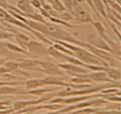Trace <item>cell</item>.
I'll return each instance as SVG.
<instances>
[{
    "label": "cell",
    "mask_w": 121,
    "mask_h": 114,
    "mask_svg": "<svg viewBox=\"0 0 121 114\" xmlns=\"http://www.w3.org/2000/svg\"><path fill=\"white\" fill-rule=\"evenodd\" d=\"M40 72H43L48 76H64L66 72L58 66V64L48 62V61H39Z\"/></svg>",
    "instance_id": "cell-1"
},
{
    "label": "cell",
    "mask_w": 121,
    "mask_h": 114,
    "mask_svg": "<svg viewBox=\"0 0 121 114\" xmlns=\"http://www.w3.org/2000/svg\"><path fill=\"white\" fill-rule=\"evenodd\" d=\"M54 97V95H45V96L39 98V99H35V100H18L15 101L12 104V109L14 111H18V110H21L25 107H28V106H33V105H39L41 103H44L45 101H50L52 98Z\"/></svg>",
    "instance_id": "cell-2"
},
{
    "label": "cell",
    "mask_w": 121,
    "mask_h": 114,
    "mask_svg": "<svg viewBox=\"0 0 121 114\" xmlns=\"http://www.w3.org/2000/svg\"><path fill=\"white\" fill-rule=\"evenodd\" d=\"M74 77H83L88 78L92 82H101V83H111V84H116V81H113L110 78L107 77L105 71H99V72H93V73H87V74H76Z\"/></svg>",
    "instance_id": "cell-3"
},
{
    "label": "cell",
    "mask_w": 121,
    "mask_h": 114,
    "mask_svg": "<svg viewBox=\"0 0 121 114\" xmlns=\"http://www.w3.org/2000/svg\"><path fill=\"white\" fill-rule=\"evenodd\" d=\"M26 48L30 53V56L35 55L39 57H43L48 55V48L44 47L43 44L39 43L36 40H31L30 39L27 44H26Z\"/></svg>",
    "instance_id": "cell-4"
},
{
    "label": "cell",
    "mask_w": 121,
    "mask_h": 114,
    "mask_svg": "<svg viewBox=\"0 0 121 114\" xmlns=\"http://www.w3.org/2000/svg\"><path fill=\"white\" fill-rule=\"evenodd\" d=\"M41 80L43 85H48V86H58V87H69V82H66L67 79L64 76H48Z\"/></svg>",
    "instance_id": "cell-5"
},
{
    "label": "cell",
    "mask_w": 121,
    "mask_h": 114,
    "mask_svg": "<svg viewBox=\"0 0 121 114\" xmlns=\"http://www.w3.org/2000/svg\"><path fill=\"white\" fill-rule=\"evenodd\" d=\"M58 66L62 70H64L71 76H74L76 74H87L89 73V71L83 68L81 66H76V65H72V64H58Z\"/></svg>",
    "instance_id": "cell-6"
},
{
    "label": "cell",
    "mask_w": 121,
    "mask_h": 114,
    "mask_svg": "<svg viewBox=\"0 0 121 114\" xmlns=\"http://www.w3.org/2000/svg\"><path fill=\"white\" fill-rule=\"evenodd\" d=\"M75 11H74V14L76 18H77L78 22H80V23H92L93 22V18L92 16L87 12L86 10H84L83 8H81L80 6H74Z\"/></svg>",
    "instance_id": "cell-7"
},
{
    "label": "cell",
    "mask_w": 121,
    "mask_h": 114,
    "mask_svg": "<svg viewBox=\"0 0 121 114\" xmlns=\"http://www.w3.org/2000/svg\"><path fill=\"white\" fill-rule=\"evenodd\" d=\"M19 68L24 70L30 71H40L39 69V60L35 59H28V60H22L19 63Z\"/></svg>",
    "instance_id": "cell-8"
},
{
    "label": "cell",
    "mask_w": 121,
    "mask_h": 114,
    "mask_svg": "<svg viewBox=\"0 0 121 114\" xmlns=\"http://www.w3.org/2000/svg\"><path fill=\"white\" fill-rule=\"evenodd\" d=\"M90 44H92L93 47L99 48V50H103V51L108 52V53H113L112 48L109 47V44L106 43L104 39H102L100 36H99V37H94V39L91 40Z\"/></svg>",
    "instance_id": "cell-9"
},
{
    "label": "cell",
    "mask_w": 121,
    "mask_h": 114,
    "mask_svg": "<svg viewBox=\"0 0 121 114\" xmlns=\"http://www.w3.org/2000/svg\"><path fill=\"white\" fill-rule=\"evenodd\" d=\"M58 90V86H52V87H39V88H36V89H32V90H28L27 91V94L30 95H35V96H41L45 93H48V92H55V91Z\"/></svg>",
    "instance_id": "cell-10"
},
{
    "label": "cell",
    "mask_w": 121,
    "mask_h": 114,
    "mask_svg": "<svg viewBox=\"0 0 121 114\" xmlns=\"http://www.w3.org/2000/svg\"><path fill=\"white\" fill-rule=\"evenodd\" d=\"M17 7L20 9V11L22 13H25V14L35 13L33 7L31 6V4H30L29 0H18Z\"/></svg>",
    "instance_id": "cell-11"
},
{
    "label": "cell",
    "mask_w": 121,
    "mask_h": 114,
    "mask_svg": "<svg viewBox=\"0 0 121 114\" xmlns=\"http://www.w3.org/2000/svg\"><path fill=\"white\" fill-rule=\"evenodd\" d=\"M105 73L107 75L108 78H110L113 81H116V82H120V79H121V73H120V70L118 69L117 70L116 68H110V67H107L105 70Z\"/></svg>",
    "instance_id": "cell-12"
},
{
    "label": "cell",
    "mask_w": 121,
    "mask_h": 114,
    "mask_svg": "<svg viewBox=\"0 0 121 114\" xmlns=\"http://www.w3.org/2000/svg\"><path fill=\"white\" fill-rule=\"evenodd\" d=\"M2 45L5 48H7L8 51H11V52H14V53H18V54H22V55H30L29 53L27 51H25L24 48H22L21 47H19V45H16L14 44H11V43H6V41H4V43H2Z\"/></svg>",
    "instance_id": "cell-13"
},
{
    "label": "cell",
    "mask_w": 121,
    "mask_h": 114,
    "mask_svg": "<svg viewBox=\"0 0 121 114\" xmlns=\"http://www.w3.org/2000/svg\"><path fill=\"white\" fill-rule=\"evenodd\" d=\"M24 85H25V88L28 89V90H32V89L39 88V87H43L40 79H29L27 81L24 82Z\"/></svg>",
    "instance_id": "cell-14"
},
{
    "label": "cell",
    "mask_w": 121,
    "mask_h": 114,
    "mask_svg": "<svg viewBox=\"0 0 121 114\" xmlns=\"http://www.w3.org/2000/svg\"><path fill=\"white\" fill-rule=\"evenodd\" d=\"M100 98L107 100V101H112V102H118L120 103L121 98H120V91H118L117 93H108V94H100Z\"/></svg>",
    "instance_id": "cell-15"
},
{
    "label": "cell",
    "mask_w": 121,
    "mask_h": 114,
    "mask_svg": "<svg viewBox=\"0 0 121 114\" xmlns=\"http://www.w3.org/2000/svg\"><path fill=\"white\" fill-rule=\"evenodd\" d=\"M48 55L52 56V58H55V59L64 60V61H65V59H66V56H67L66 54H64V53L60 52V51L56 50V48H55L54 47H52V44L51 45L50 48H48Z\"/></svg>",
    "instance_id": "cell-16"
},
{
    "label": "cell",
    "mask_w": 121,
    "mask_h": 114,
    "mask_svg": "<svg viewBox=\"0 0 121 114\" xmlns=\"http://www.w3.org/2000/svg\"><path fill=\"white\" fill-rule=\"evenodd\" d=\"M15 39L17 40V43L20 44V47L22 48H26V44L28 43V41L30 40V39L27 36V35H23V33H20V32H18L16 31L15 32Z\"/></svg>",
    "instance_id": "cell-17"
},
{
    "label": "cell",
    "mask_w": 121,
    "mask_h": 114,
    "mask_svg": "<svg viewBox=\"0 0 121 114\" xmlns=\"http://www.w3.org/2000/svg\"><path fill=\"white\" fill-rule=\"evenodd\" d=\"M94 6H95L96 10L98 11L99 14H102V16H104L105 18H107V15H106V8L104 4L102 3L101 0H92Z\"/></svg>",
    "instance_id": "cell-18"
},
{
    "label": "cell",
    "mask_w": 121,
    "mask_h": 114,
    "mask_svg": "<svg viewBox=\"0 0 121 114\" xmlns=\"http://www.w3.org/2000/svg\"><path fill=\"white\" fill-rule=\"evenodd\" d=\"M3 66H4L9 72H15L19 69V65H18V63L13 62V61H5L4 64H3Z\"/></svg>",
    "instance_id": "cell-19"
},
{
    "label": "cell",
    "mask_w": 121,
    "mask_h": 114,
    "mask_svg": "<svg viewBox=\"0 0 121 114\" xmlns=\"http://www.w3.org/2000/svg\"><path fill=\"white\" fill-rule=\"evenodd\" d=\"M96 108H91V107H85V108H81L75 111L70 112V114H92L96 111Z\"/></svg>",
    "instance_id": "cell-20"
},
{
    "label": "cell",
    "mask_w": 121,
    "mask_h": 114,
    "mask_svg": "<svg viewBox=\"0 0 121 114\" xmlns=\"http://www.w3.org/2000/svg\"><path fill=\"white\" fill-rule=\"evenodd\" d=\"M52 47H54L55 48H56L58 51L64 53V54H66V55H69V56H72V57L74 56V53H73V52L70 51V50H68V48H66L65 47H64V45L60 44H58V43H55L54 44H52Z\"/></svg>",
    "instance_id": "cell-21"
},
{
    "label": "cell",
    "mask_w": 121,
    "mask_h": 114,
    "mask_svg": "<svg viewBox=\"0 0 121 114\" xmlns=\"http://www.w3.org/2000/svg\"><path fill=\"white\" fill-rule=\"evenodd\" d=\"M14 37L11 32L5 31V30H0V39L1 40H10Z\"/></svg>",
    "instance_id": "cell-22"
},
{
    "label": "cell",
    "mask_w": 121,
    "mask_h": 114,
    "mask_svg": "<svg viewBox=\"0 0 121 114\" xmlns=\"http://www.w3.org/2000/svg\"><path fill=\"white\" fill-rule=\"evenodd\" d=\"M107 2H108L109 8H111V9L115 10V11H117V12L120 13V11H121V6H120L119 3L115 2L114 0H107Z\"/></svg>",
    "instance_id": "cell-23"
},
{
    "label": "cell",
    "mask_w": 121,
    "mask_h": 114,
    "mask_svg": "<svg viewBox=\"0 0 121 114\" xmlns=\"http://www.w3.org/2000/svg\"><path fill=\"white\" fill-rule=\"evenodd\" d=\"M58 17L60 18V20H64V21H67V20H72L74 19V17L72 16V14L66 12V11H64V12H60V15L58 14Z\"/></svg>",
    "instance_id": "cell-24"
},
{
    "label": "cell",
    "mask_w": 121,
    "mask_h": 114,
    "mask_svg": "<svg viewBox=\"0 0 121 114\" xmlns=\"http://www.w3.org/2000/svg\"><path fill=\"white\" fill-rule=\"evenodd\" d=\"M10 105L12 106V101L5 100V101H0V110H7L10 108ZM12 108V107H11Z\"/></svg>",
    "instance_id": "cell-25"
},
{
    "label": "cell",
    "mask_w": 121,
    "mask_h": 114,
    "mask_svg": "<svg viewBox=\"0 0 121 114\" xmlns=\"http://www.w3.org/2000/svg\"><path fill=\"white\" fill-rule=\"evenodd\" d=\"M63 5L65 6V8L73 11L74 9V0H63Z\"/></svg>",
    "instance_id": "cell-26"
},
{
    "label": "cell",
    "mask_w": 121,
    "mask_h": 114,
    "mask_svg": "<svg viewBox=\"0 0 121 114\" xmlns=\"http://www.w3.org/2000/svg\"><path fill=\"white\" fill-rule=\"evenodd\" d=\"M21 84H23V83H21V82H2V81H0V87H2V86H19Z\"/></svg>",
    "instance_id": "cell-27"
},
{
    "label": "cell",
    "mask_w": 121,
    "mask_h": 114,
    "mask_svg": "<svg viewBox=\"0 0 121 114\" xmlns=\"http://www.w3.org/2000/svg\"><path fill=\"white\" fill-rule=\"evenodd\" d=\"M29 2L33 8H39V9L41 8V3L39 1V0H29Z\"/></svg>",
    "instance_id": "cell-28"
},
{
    "label": "cell",
    "mask_w": 121,
    "mask_h": 114,
    "mask_svg": "<svg viewBox=\"0 0 121 114\" xmlns=\"http://www.w3.org/2000/svg\"><path fill=\"white\" fill-rule=\"evenodd\" d=\"M109 24H110V25H111V27H112V29H113V30H114L115 35H116L117 36H118V40H120V39H121V35H120V30H117V28L115 27V25H114V24H113V23H112V22H110V23H109Z\"/></svg>",
    "instance_id": "cell-29"
},
{
    "label": "cell",
    "mask_w": 121,
    "mask_h": 114,
    "mask_svg": "<svg viewBox=\"0 0 121 114\" xmlns=\"http://www.w3.org/2000/svg\"><path fill=\"white\" fill-rule=\"evenodd\" d=\"M7 15H8V12H7L4 8L0 7V17H1V18H5Z\"/></svg>",
    "instance_id": "cell-30"
},
{
    "label": "cell",
    "mask_w": 121,
    "mask_h": 114,
    "mask_svg": "<svg viewBox=\"0 0 121 114\" xmlns=\"http://www.w3.org/2000/svg\"><path fill=\"white\" fill-rule=\"evenodd\" d=\"M14 110L12 108H9L7 110H0V114H9V113H13Z\"/></svg>",
    "instance_id": "cell-31"
},
{
    "label": "cell",
    "mask_w": 121,
    "mask_h": 114,
    "mask_svg": "<svg viewBox=\"0 0 121 114\" xmlns=\"http://www.w3.org/2000/svg\"><path fill=\"white\" fill-rule=\"evenodd\" d=\"M43 114H60L58 110L56 111H52V112H48V113H43Z\"/></svg>",
    "instance_id": "cell-32"
},
{
    "label": "cell",
    "mask_w": 121,
    "mask_h": 114,
    "mask_svg": "<svg viewBox=\"0 0 121 114\" xmlns=\"http://www.w3.org/2000/svg\"><path fill=\"white\" fill-rule=\"evenodd\" d=\"M4 62H5V59H3V58H0V66L4 64Z\"/></svg>",
    "instance_id": "cell-33"
},
{
    "label": "cell",
    "mask_w": 121,
    "mask_h": 114,
    "mask_svg": "<svg viewBox=\"0 0 121 114\" xmlns=\"http://www.w3.org/2000/svg\"><path fill=\"white\" fill-rule=\"evenodd\" d=\"M39 1L41 3V6H43V5L44 4V3H45V0H39Z\"/></svg>",
    "instance_id": "cell-34"
},
{
    "label": "cell",
    "mask_w": 121,
    "mask_h": 114,
    "mask_svg": "<svg viewBox=\"0 0 121 114\" xmlns=\"http://www.w3.org/2000/svg\"><path fill=\"white\" fill-rule=\"evenodd\" d=\"M114 1H115V2H117V3H119V4L121 3V0H114Z\"/></svg>",
    "instance_id": "cell-35"
},
{
    "label": "cell",
    "mask_w": 121,
    "mask_h": 114,
    "mask_svg": "<svg viewBox=\"0 0 121 114\" xmlns=\"http://www.w3.org/2000/svg\"><path fill=\"white\" fill-rule=\"evenodd\" d=\"M69 114H70V113H69Z\"/></svg>",
    "instance_id": "cell-36"
}]
</instances>
